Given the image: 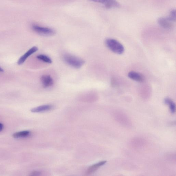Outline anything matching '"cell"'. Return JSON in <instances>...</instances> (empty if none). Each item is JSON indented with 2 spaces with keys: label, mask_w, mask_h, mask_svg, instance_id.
<instances>
[{
  "label": "cell",
  "mask_w": 176,
  "mask_h": 176,
  "mask_svg": "<svg viewBox=\"0 0 176 176\" xmlns=\"http://www.w3.org/2000/svg\"><path fill=\"white\" fill-rule=\"evenodd\" d=\"M105 43L107 47L114 53L121 55L125 51L124 47L115 39L108 38L106 40Z\"/></svg>",
  "instance_id": "cell-1"
},
{
  "label": "cell",
  "mask_w": 176,
  "mask_h": 176,
  "mask_svg": "<svg viewBox=\"0 0 176 176\" xmlns=\"http://www.w3.org/2000/svg\"><path fill=\"white\" fill-rule=\"evenodd\" d=\"M113 117L115 121L123 126L129 128L132 126V123L129 118L122 111H114Z\"/></svg>",
  "instance_id": "cell-2"
},
{
  "label": "cell",
  "mask_w": 176,
  "mask_h": 176,
  "mask_svg": "<svg viewBox=\"0 0 176 176\" xmlns=\"http://www.w3.org/2000/svg\"><path fill=\"white\" fill-rule=\"evenodd\" d=\"M63 60L69 65L76 69L81 68L85 63L82 59L68 54L64 55Z\"/></svg>",
  "instance_id": "cell-3"
},
{
  "label": "cell",
  "mask_w": 176,
  "mask_h": 176,
  "mask_svg": "<svg viewBox=\"0 0 176 176\" xmlns=\"http://www.w3.org/2000/svg\"><path fill=\"white\" fill-rule=\"evenodd\" d=\"M32 29L35 32L41 35L50 36L53 35L55 34V31L49 28L41 27L38 25L32 26Z\"/></svg>",
  "instance_id": "cell-4"
},
{
  "label": "cell",
  "mask_w": 176,
  "mask_h": 176,
  "mask_svg": "<svg viewBox=\"0 0 176 176\" xmlns=\"http://www.w3.org/2000/svg\"><path fill=\"white\" fill-rule=\"evenodd\" d=\"M94 2L101 3L108 9L119 8L120 5L116 0H89Z\"/></svg>",
  "instance_id": "cell-5"
},
{
  "label": "cell",
  "mask_w": 176,
  "mask_h": 176,
  "mask_svg": "<svg viewBox=\"0 0 176 176\" xmlns=\"http://www.w3.org/2000/svg\"><path fill=\"white\" fill-rule=\"evenodd\" d=\"M147 141L140 137H135L130 141V144L132 148L135 149H140L144 148L147 144Z\"/></svg>",
  "instance_id": "cell-6"
},
{
  "label": "cell",
  "mask_w": 176,
  "mask_h": 176,
  "mask_svg": "<svg viewBox=\"0 0 176 176\" xmlns=\"http://www.w3.org/2000/svg\"><path fill=\"white\" fill-rule=\"evenodd\" d=\"M38 50V48L36 46L33 47L30 49L27 52L24 54V55L22 56L19 59L17 63L19 65H22L25 62L27 59L31 55Z\"/></svg>",
  "instance_id": "cell-7"
},
{
  "label": "cell",
  "mask_w": 176,
  "mask_h": 176,
  "mask_svg": "<svg viewBox=\"0 0 176 176\" xmlns=\"http://www.w3.org/2000/svg\"><path fill=\"white\" fill-rule=\"evenodd\" d=\"M158 23L161 27L165 29H170L173 27V22L168 17H160L158 19Z\"/></svg>",
  "instance_id": "cell-8"
},
{
  "label": "cell",
  "mask_w": 176,
  "mask_h": 176,
  "mask_svg": "<svg viewBox=\"0 0 176 176\" xmlns=\"http://www.w3.org/2000/svg\"><path fill=\"white\" fill-rule=\"evenodd\" d=\"M42 84L45 88H47L51 87L53 85L54 81L51 76L48 75H44L41 78Z\"/></svg>",
  "instance_id": "cell-9"
},
{
  "label": "cell",
  "mask_w": 176,
  "mask_h": 176,
  "mask_svg": "<svg viewBox=\"0 0 176 176\" xmlns=\"http://www.w3.org/2000/svg\"><path fill=\"white\" fill-rule=\"evenodd\" d=\"M128 76L131 79L139 82H142L144 80V78L142 74L135 71H131L129 72Z\"/></svg>",
  "instance_id": "cell-10"
},
{
  "label": "cell",
  "mask_w": 176,
  "mask_h": 176,
  "mask_svg": "<svg viewBox=\"0 0 176 176\" xmlns=\"http://www.w3.org/2000/svg\"><path fill=\"white\" fill-rule=\"evenodd\" d=\"M107 163L106 161H102L98 163L92 165L87 170L86 174V175H90L93 174L96 171H97L100 167L103 165Z\"/></svg>",
  "instance_id": "cell-11"
},
{
  "label": "cell",
  "mask_w": 176,
  "mask_h": 176,
  "mask_svg": "<svg viewBox=\"0 0 176 176\" xmlns=\"http://www.w3.org/2000/svg\"><path fill=\"white\" fill-rule=\"evenodd\" d=\"M53 106L51 105H42L33 109L31 110V112L32 113H40L44 112L51 110L53 109Z\"/></svg>",
  "instance_id": "cell-12"
},
{
  "label": "cell",
  "mask_w": 176,
  "mask_h": 176,
  "mask_svg": "<svg viewBox=\"0 0 176 176\" xmlns=\"http://www.w3.org/2000/svg\"><path fill=\"white\" fill-rule=\"evenodd\" d=\"M164 102L165 104L169 106L171 112L172 114L175 113V112L176 106L173 101L170 98H167L165 99Z\"/></svg>",
  "instance_id": "cell-13"
},
{
  "label": "cell",
  "mask_w": 176,
  "mask_h": 176,
  "mask_svg": "<svg viewBox=\"0 0 176 176\" xmlns=\"http://www.w3.org/2000/svg\"><path fill=\"white\" fill-rule=\"evenodd\" d=\"M30 134V132L29 131H23L16 132L13 134V136L15 138H21L28 136Z\"/></svg>",
  "instance_id": "cell-14"
},
{
  "label": "cell",
  "mask_w": 176,
  "mask_h": 176,
  "mask_svg": "<svg viewBox=\"0 0 176 176\" xmlns=\"http://www.w3.org/2000/svg\"><path fill=\"white\" fill-rule=\"evenodd\" d=\"M38 60L42 61L47 63H51L52 61L49 57L45 55H40L36 57Z\"/></svg>",
  "instance_id": "cell-15"
},
{
  "label": "cell",
  "mask_w": 176,
  "mask_h": 176,
  "mask_svg": "<svg viewBox=\"0 0 176 176\" xmlns=\"http://www.w3.org/2000/svg\"><path fill=\"white\" fill-rule=\"evenodd\" d=\"M173 22H175L176 20V10H172L170 11L169 15L168 17Z\"/></svg>",
  "instance_id": "cell-16"
},
{
  "label": "cell",
  "mask_w": 176,
  "mask_h": 176,
  "mask_svg": "<svg viewBox=\"0 0 176 176\" xmlns=\"http://www.w3.org/2000/svg\"><path fill=\"white\" fill-rule=\"evenodd\" d=\"M41 173L38 171H34L31 172L30 175V176H39L40 175Z\"/></svg>",
  "instance_id": "cell-17"
},
{
  "label": "cell",
  "mask_w": 176,
  "mask_h": 176,
  "mask_svg": "<svg viewBox=\"0 0 176 176\" xmlns=\"http://www.w3.org/2000/svg\"><path fill=\"white\" fill-rule=\"evenodd\" d=\"M3 125L1 123H0V132L3 130Z\"/></svg>",
  "instance_id": "cell-18"
},
{
  "label": "cell",
  "mask_w": 176,
  "mask_h": 176,
  "mask_svg": "<svg viewBox=\"0 0 176 176\" xmlns=\"http://www.w3.org/2000/svg\"><path fill=\"white\" fill-rule=\"evenodd\" d=\"M3 71H4L3 69L2 68H1V67H0V72H3Z\"/></svg>",
  "instance_id": "cell-19"
}]
</instances>
